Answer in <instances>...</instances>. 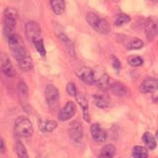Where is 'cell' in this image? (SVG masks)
Instances as JSON below:
<instances>
[{"mask_svg":"<svg viewBox=\"0 0 158 158\" xmlns=\"http://www.w3.org/2000/svg\"><path fill=\"white\" fill-rule=\"evenodd\" d=\"M8 44L10 48V51H11L14 57L16 58L18 61H20L26 56H28L25 44L23 42L22 38L20 37L19 35L15 33L11 35V36L8 38Z\"/></svg>","mask_w":158,"mask_h":158,"instance_id":"6da1fadb","label":"cell"},{"mask_svg":"<svg viewBox=\"0 0 158 158\" xmlns=\"http://www.w3.org/2000/svg\"><path fill=\"white\" fill-rule=\"evenodd\" d=\"M86 20L89 23V25L97 31L98 33L103 35H108L111 32V26L106 19L100 18L95 12H88L86 14Z\"/></svg>","mask_w":158,"mask_h":158,"instance_id":"7a4b0ae2","label":"cell"},{"mask_svg":"<svg viewBox=\"0 0 158 158\" xmlns=\"http://www.w3.org/2000/svg\"><path fill=\"white\" fill-rule=\"evenodd\" d=\"M14 132L18 137H30L34 132L32 122L26 117H19L14 125Z\"/></svg>","mask_w":158,"mask_h":158,"instance_id":"3957f363","label":"cell"},{"mask_svg":"<svg viewBox=\"0 0 158 158\" xmlns=\"http://www.w3.org/2000/svg\"><path fill=\"white\" fill-rule=\"evenodd\" d=\"M18 14L17 11L12 7H7L3 13V23H4V34L7 39L14 34V29L17 24Z\"/></svg>","mask_w":158,"mask_h":158,"instance_id":"277c9868","label":"cell"},{"mask_svg":"<svg viewBox=\"0 0 158 158\" xmlns=\"http://www.w3.org/2000/svg\"><path fill=\"white\" fill-rule=\"evenodd\" d=\"M44 98L51 110H54L57 108L59 103V92L56 86L52 84H48L44 89Z\"/></svg>","mask_w":158,"mask_h":158,"instance_id":"5b68a950","label":"cell"},{"mask_svg":"<svg viewBox=\"0 0 158 158\" xmlns=\"http://www.w3.org/2000/svg\"><path fill=\"white\" fill-rule=\"evenodd\" d=\"M68 135H69V137H70L74 142L80 143L83 138V128H82L81 123L78 121L71 122L68 127Z\"/></svg>","mask_w":158,"mask_h":158,"instance_id":"8992f818","label":"cell"},{"mask_svg":"<svg viewBox=\"0 0 158 158\" xmlns=\"http://www.w3.org/2000/svg\"><path fill=\"white\" fill-rule=\"evenodd\" d=\"M26 36L32 43L42 38V30L40 25L35 21H29L26 24Z\"/></svg>","mask_w":158,"mask_h":158,"instance_id":"52a82bcc","label":"cell"},{"mask_svg":"<svg viewBox=\"0 0 158 158\" xmlns=\"http://www.w3.org/2000/svg\"><path fill=\"white\" fill-rule=\"evenodd\" d=\"M76 113V105L75 103H73L72 101L67 102L64 107L58 112V120L61 122L68 121L69 118H71Z\"/></svg>","mask_w":158,"mask_h":158,"instance_id":"ba28073f","label":"cell"},{"mask_svg":"<svg viewBox=\"0 0 158 158\" xmlns=\"http://www.w3.org/2000/svg\"><path fill=\"white\" fill-rule=\"evenodd\" d=\"M144 31L147 39L151 41L158 35V19L148 18L144 23Z\"/></svg>","mask_w":158,"mask_h":158,"instance_id":"9c48e42d","label":"cell"},{"mask_svg":"<svg viewBox=\"0 0 158 158\" xmlns=\"http://www.w3.org/2000/svg\"><path fill=\"white\" fill-rule=\"evenodd\" d=\"M76 74L84 83L88 84V85H93V84L96 83L95 74H94V71L91 68L81 67L80 69H78L76 71Z\"/></svg>","mask_w":158,"mask_h":158,"instance_id":"30bf717a","label":"cell"},{"mask_svg":"<svg viewBox=\"0 0 158 158\" xmlns=\"http://www.w3.org/2000/svg\"><path fill=\"white\" fill-rule=\"evenodd\" d=\"M158 89V79L154 77H147L143 80L139 86L141 93H151Z\"/></svg>","mask_w":158,"mask_h":158,"instance_id":"8fae6325","label":"cell"},{"mask_svg":"<svg viewBox=\"0 0 158 158\" xmlns=\"http://www.w3.org/2000/svg\"><path fill=\"white\" fill-rule=\"evenodd\" d=\"M90 131L94 140L97 142H104L107 139V132L99 123H92Z\"/></svg>","mask_w":158,"mask_h":158,"instance_id":"7c38bea8","label":"cell"},{"mask_svg":"<svg viewBox=\"0 0 158 158\" xmlns=\"http://www.w3.org/2000/svg\"><path fill=\"white\" fill-rule=\"evenodd\" d=\"M0 65H1V69L5 75H7L8 77H14L16 71L11 63V60L9 59V57L6 54H2V56L0 57Z\"/></svg>","mask_w":158,"mask_h":158,"instance_id":"4fadbf2b","label":"cell"},{"mask_svg":"<svg viewBox=\"0 0 158 158\" xmlns=\"http://www.w3.org/2000/svg\"><path fill=\"white\" fill-rule=\"evenodd\" d=\"M17 90H18L19 100L23 105V107H25V105H27L28 98H29V89H28L27 84L25 82H23V81H20L19 84H18Z\"/></svg>","mask_w":158,"mask_h":158,"instance_id":"5bb4252c","label":"cell"},{"mask_svg":"<svg viewBox=\"0 0 158 158\" xmlns=\"http://www.w3.org/2000/svg\"><path fill=\"white\" fill-rule=\"evenodd\" d=\"M76 101L79 104V106L81 107L82 112H83V118H85V121L87 123L90 122V116H89V112H88V102L86 100V98L82 95L81 93H77L76 94Z\"/></svg>","mask_w":158,"mask_h":158,"instance_id":"9a60e30c","label":"cell"},{"mask_svg":"<svg viewBox=\"0 0 158 158\" xmlns=\"http://www.w3.org/2000/svg\"><path fill=\"white\" fill-rule=\"evenodd\" d=\"M49 4L56 15H61L65 10V0H49Z\"/></svg>","mask_w":158,"mask_h":158,"instance_id":"2e32d148","label":"cell"},{"mask_svg":"<svg viewBox=\"0 0 158 158\" xmlns=\"http://www.w3.org/2000/svg\"><path fill=\"white\" fill-rule=\"evenodd\" d=\"M116 146L109 143V144L103 146L98 158H114V156L116 154Z\"/></svg>","mask_w":158,"mask_h":158,"instance_id":"e0dca14e","label":"cell"},{"mask_svg":"<svg viewBox=\"0 0 158 158\" xmlns=\"http://www.w3.org/2000/svg\"><path fill=\"white\" fill-rule=\"evenodd\" d=\"M110 90H111V92L114 94V95H117V96H120V97L121 96H125L126 94L127 93V87L121 82L113 83L112 85H110Z\"/></svg>","mask_w":158,"mask_h":158,"instance_id":"ac0fdd59","label":"cell"},{"mask_svg":"<svg viewBox=\"0 0 158 158\" xmlns=\"http://www.w3.org/2000/svg\"><path fill=\"white\" fill-rule=\"evenodd\" d=\"M57 127V123L56 121H41L40 122V128L43 132H52Z\"/></svg>","mask_w":158,"mask_h":158,"instance_id":"d6986e66","label":"cell"},{"mask_svg":"<svg viewBox=\"0 0 158 158\" xmlns=\"http://www.w3.org/2000/svg\"><path fill=\"white\" fill-rule=\"evenodd\" d=\"M94 102H95V105L100 109H107L110 106V99L105 95H98V94H96L94 96Z\"/></svg>","mask_w":158,"mask_h":158,"instance_id":"ffe728a7","label":"cell"},{"mask_svg":"<svg viewBox=\"0 0 158 158\" xmlns=\"http://www.w3.org/2000/svg\"><path fill=\"white\" fill-rule=\"evenodd\" d=\"M18 62H19V66H20V68H21V70H23L25 72H29L33 69V66H34L33 59L31 56H29V54Z\"/></svg>","mask_w":158,"mask_h":158,"instance_id":"44dd1931","label":"cell"},{"mask_svg":"<svg viewBox=\"0 0 158 158\" xmlns=\"http://www.w3.org/2000/svg\"><path fill=\"white\" fill-rule=\"evenodd\" d=\"M97 87L102 91H107L110 88V77L108 74H103V75L96 80Z\"/></svg>","mask_w":158,"mask_h":158,"instance_id":"7402d4cb","label":"cell"},{"mask_svg":"<svg viewBox=\"0 0 158 158\" xmlns=\"http://www.w3.org/2000/svg\"><path fill=\"white\" fill-rule=\"evenodd\" d=\"M142 140L148 149L152 150L156 147V140L154 136H153L150 132H148V131L144 132V135H142Z\"/></svg>","mask_w":158,"mask_h":158,"instance_id":"603a6c76","label":"cell"},{"mask_svg":"<svg viewBox=\"0 0 158 158\" xmlns=\"http://www.w3.org/2000/svg\"><path fill=\"white\" fill-rule=\"evenodd\" d=\"M132 158H148V151L145 147L136 145L132 149Z\"/></svg>","mask_w":158,"mask_h":158,"instance_id":"cb8c5ba5","label":"cell"},{"mask_svg":"<svg viewBox=\"0 0 158 158\" xmlns=\"http://www.w3.org/2000/svg\"><path fill=\"white\" fill-rule=\"evenodd\" d=\"M59 40L60 42L63 44V46L65 47V48L68 51V52L71 54V56H74V48H73V44L71 43V41L69 40V38L64 34H60L59 35Z\"/></svg>","mask_w":158,"mask_h":158,"instance_id":"d4e9b609","label":"cell"},{"mask_svg":"<svg viewBox=\"0 0 158 158\" xmlns=\"http://www.w3.org/2000/svg\"><path fill=\"white\" fill-rule=\"evenodd\" d=\"M15 150H16V154L18 158H29L28 151L26 147L21 141H17L16 145H15Z\"/></svg>","mask_w":158,"mask_h":158,"instance_id":"484cf974","label":"cell"},{"mask_svg":"<svg viewBox=\"0 0 158 158\" xmlns=\"http://www.w3.org/2000/svg\"><path fill=\"white\" fill-rule=\"evenodd\" d=\"M33 44H34L35 48H36L37 52L40 53V56H43V57L46 56L47 52H46V48H44V40H43V38L38 39V40H36V41H34Z\"/></svg>","mask_w":158,"mask_h":158,"instance_id":"4316f807","label":"cell"},{"mask_svg":"<svg viewBox=\"0 0 158 158\" xmlns=\"http://www.w3.org/2000/svg\"><path fill=\"white\" fill-rule=\"evenodd\" d=\"M143 47V42L138 38H132L127 44V49H140Z\"/></svg>","mask_w":158,"mask_h":158,"instance_id":"83f0119b","label":"cell"},{"mask_svg":"<svg viewBox=\"0 0 158 158\" xmlns=\"http://www.w3.org/2000/svg\"><path fill=\"white\" fill-rule=\"evenodd\" d=\"M130 21H131V18L128 15L120 14V15H118V17L115 20V25L117 27H121V26H123V25L127 24Z\"/></svg>","mask_w":158,"mask_h":158,"instance_id":"f1b7e54d","label":"cell"},{"mask_svg":"<svg viewBox=\"0 0 158 158\" xmlns=\"http://www.w3.org/2000/svg\"><path fill=\"white\" fill-rule=\"evenodd\" d=\"M127 63L133 67H137V66L142 65L143 59L138 56H131L127 58Z\"/></svg>","mask_w":158,"mask_h":158,"instance_id":"f546056e","label":"cell"},{"mask_svg":"<svg viewBox=\"0 0 158 158\" xmlns=\"http://www.w3.org/2000/svg\"><path fill=\"white\" fill-rule=\"evenodd\" d=\"M66 92L69 94L70 96H76V94L78 93L77 92V89H76V86L75 84L73 82H68L67 85H66Z\"/></svg>","mask_w":158,"mask_h":158,"instance_id":"4dcf8cb0","label":"cell"},{"mask_svg":"<svg viewBox=\"0 0 158 158\" xmlns=\"http://www.w3.org/2000/svg\"><path fill=\"white\" fill-rule=\"evenodd\" d=\"M112 62H113V67L116 69V70H120L121 68V62L120 60L116 57V56H113L112 57Z\"/></svg>","mask_w":158,"mask_h":158,"instance_id":"1f68e13d","label":"cell"},{"mask_svg":"<svg viewBox=\"0 0 158 158\" xmlns=\"http://www.w3.org/2000/svg\"><path fill=\"white\" fill-rule=\"evenodd\" d=\"M5 150V142L3 140V138L0 136V153H3Z\"/></svg>","mask_w":158,"mask_h":158,"instance_id":"d6a6232c","label":"cell"},{"mask_svg":"<svg viewBox=\"0 0 158 158\" xmlns=\"http://www.w3.org/2000/svg\"><path fill=\"white\" fill-rule=\"evenodd\" d=\"M152 100L154 102H158V89L156 91H154V94L152 95Z\"/></svg>","mask_w":158,"mask_h":158,"instance_id":"836d02e7","label":"cell"},{"mask_svg":"<svg viewBox=\"0 0 158 158\" xmlns=\"http://www.w3.org/2000/svg\"><path fill=\"white\" fill-rule=\"evenodd\" d=\"M150 1H152V2H158V0H150Z\"/></svg>","mask_w":158,"mask_h":158,"instance_id":"e575fe53","label":"cell"},{"mask_svg":"<svg viewBox=\"0 0 158 158\" xmlns=\"http://www.w3.org/2000/svg\"><path fill=\"white\" fill-rule=\"evenodd\" d=\"M157 136H158V131H157Z\"/></svg>","mask_w":158,"mask_h":158,"instance_id":"d590c367","label":"cell"}]
</instances>
